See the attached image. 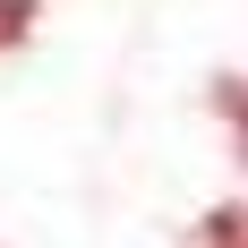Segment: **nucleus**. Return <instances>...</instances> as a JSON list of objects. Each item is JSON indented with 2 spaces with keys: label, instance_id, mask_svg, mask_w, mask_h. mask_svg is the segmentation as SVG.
Returning a JSON list of instances; mask_svg holds the SVG:
<instances>
[{
  "label": "nucleus",
  "instance_id": "obj_1",
  "mask_svg": "<svg viewBox=\"0 0 248 248\" xmlns=\"http://www.w3.org/2000/svg\"><path fill=\"white\" fill-rule=\"evenodd\" d=\"M214 111L231 120V137H240V154H248V77H214Z\"/></svg>",
  "mask_w": 248,
  "mask_h": 248
},
{
  "label": "nucleus",
  "instance_id": "obj_3",
  "mask_svg": "<svg viewBox=\"0 0 248 248\" xmlns=\"http://www.w3.org/2000/svg\"><path fill=\"white\" fill-rule=\"evenodd\" d=\"M223 248H248V231H240V240H223Z\"/></svg>",
  "mask_w": 248,
  "mask_h": 248
},
{
  "label": "nucleus",
  "instance_id": "obj_2",
  "mask_svg": "<svg viewBox=\"0 0 248 248\" xmlns=\"http://www.w3.org/2000/svg\"><path fill=\"white\" fill-rule=\"evenodd\" d=\"M34 34V0H0V51Z\"/></svg>",
  "mask_w": 248,
  "mask_h": 248
}]
</instances>
